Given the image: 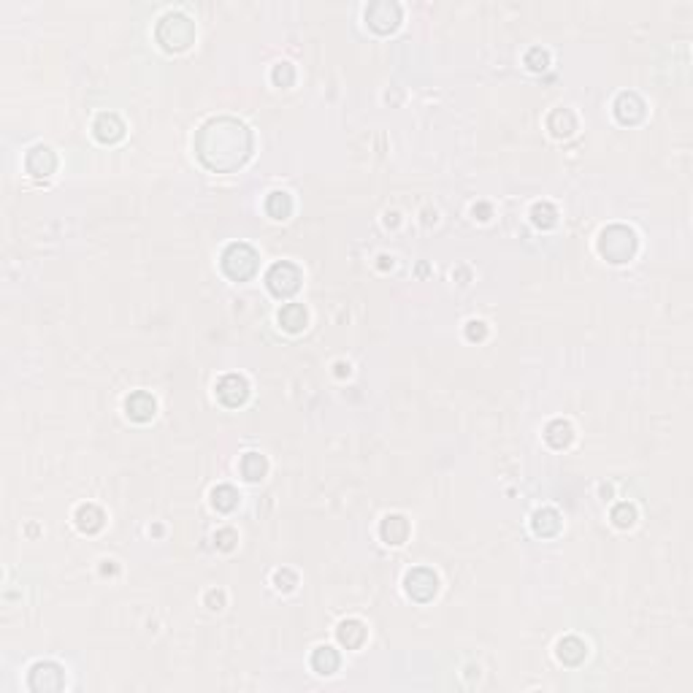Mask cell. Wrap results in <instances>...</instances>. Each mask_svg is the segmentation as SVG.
<instances>
[{
	"label": "cell",
	"instance_id": "obj_21",
	"mask_svg": "<svg viewBox=\"0 0 693 693\" xmlns=\"http://www.w3.org/2000/svg\"><path fill=\"white\" fill-rule=\"evenodd\" d=\"M472 328H469V336L472 339H479V336H485V328H482V322H469Z\"/></svg>",
	"mask_w": 693,
	"mask_h": 693
},
{
	"label": "cell",
	"instance_id": "obj_1",
	"mask_svg": "<svg viewBox=\"0 0 693 693\" xmlns=\"http://www.w3.org/2000/svg\"><path fill=\"white\" fill-rule=\"evenodd\" d=\"M217 149H222V152H219L214 171H230V168L241 166L252 149L250 130L236 120H212L209 125H204L201 135H198V155L206 166L212 163Z\"/></svg>",
	"mask_w": 693,
	"mask_h": 693
},
{
	"label": "cell",
	"instance_id": "obj_10",
	"mask_svg": "<svg viewBox=\"0 0 693 693\" xmlns=\"http://www.w3.org/2000/svg\"><path fill=\"white\" fill-rule=\"evenodd\" d=\"M406 534H409V525H406V520L401 518V515H393L382 525V536H385L388 544H401L406 539Z\"/></svg>",
	"mask_w": 693,
	"mask_h": 693
},
{
	"label": "cell",
	"instance_id": "obj_11",
	"mask_svg": "<svg viewBox=\"0 0 693 693\" xmlns=\"http://www.w3.org/2000/svg\"><path fill=\"white\" fill-rule=\"evenodd\" d=\"M311 666L320 672V674H333L339 669V652L333 648H320L311 658Z\"/></svg>",
	"mask_w": 693,
	"mask_h": 693
},
{
	"label": "cell",
	"instance_id": "obj_19",
	"mask_svg": "<svg viewBox=\"0 0 693 693\" xmlns=\"http://www.w3.org/2000/svg\"><path fill=\"white\" fill-rule=\"evenodd\" d=\"M534 222L536 225H542V228H550L553 222H556V212H553V206H547V204H542V206H534Z\"/></svg>",
	"mask_w": 693,
	"mask_h": 693
},
{
	"label": "cell",
	"instance_id": "obj_5",
	"mask_svg": "<svg viewBox=\"0 0 693 693\" xmlns=\"http://www.w3.org/2000/svg\"><path fill=\"white\" fill-rule=\"evenodd\" d=\"M217 395H219V401H222V404H228V406H239V404H244V401H247L250 388H247V382H244L241 377L230 374V377L219 380V385H217Z\"/></svg>",
	"mask_w": 693,
	"mask_h": 693
},
{
	"label": "cell",
	"instance_id": "obj_17",
	"mask_svg": "<svg viewBox=\"0 0 693 693\" xmlns=\"http://www.w3.org/2000/svg\"><path fill=\"white\" fill-rule=\"evenodd\" d=\"M547 441L553 444V447H563V444H569L571 441V428L566 426V423H553L550 428H547Z\"/></svg>",
	"mask_w": 693,
	"mask_h": 693
},
{
	"label": "cell",
	"instance_id": "obj_8",
	"mask_svg": "<svg viewBox=\"0 0 693 693\" xmlns=\"http://www.w3.org/2000/svg\"><path fill=\"white\" fill-rule=\"evenodd\" d=\"M279 322H282L285 331H293V333L301 331L303 325H306V309H303L301 303H287V306H282Z\"/></svg>",
	"mask_w": 693,
	"mask_h": 693
},
{
	"label": "cell",
	"instance_id": "obj_3",
	"mask_svg": "<svg viewBox=\"0 0 693 693\" xmlns=\"http://www.w3.org/2000/svg\"><path fill=\"white\" fill-rule=\"evenodd\" d=\"M192 22L187 19V16H182V14H168V16H163V22H160V28H157V38L160 43L166 46V49H184V46H190L192 41Z\"/></svg>",
	"mask_w": 693,
	"mask_h": 693
},
{
	"label": "cell",
	"instance_id": "obj_18",
	"mask_svg": "<svg viewBox=\"0 0 693 693\" xmlns=\"http://www.w3.org/2000/svg\"><path fill=\"white\" fill-rule=\"evenodd\" d=\"M212 496H214V507L217 509H222V512H228V509H233V507H236V490H233V487H228V485L217 487Z\"/></svg>",
	"mask_w": 693,
	"mask_h": 693
},
{
	"label": "cell",
	"instance_id": "obj_12",
	"mask_svg": "<svg viewBox=\"0 0 693 693\" xmlns=\"http://www.w3.org/2000/svg\"><path fill=\"white\" fill-rule=\"evenodd\" d=\"M339 639H342V645L346 648H358L363 639H366V628L358 623V620H346L339 626Z\"/></svg>",
	"mask_w": 693,
	"mask_h": 693
},
{
	"label": "cell",
	"instance_id": "obj_4",
	"mask_svg": "<svg viewBox=\"0 0 693 693\" xmlns=\"http://www.w3.org/2000/svg\"><path fill=\"white\" fill-rule=\"evenodd\" d=\"M298 282H301V274L293 263H276L271 271H268V287L271 293L276 296H290L298 290Z\"/></svg>",
	"mask_w": 693,
	"mask_h": 693
},
{
	"label": "cell",
	"instance_id": "obj_9",
	"mask_svg": "<svg viewBox=\"0 0 693 693\" xmlns=\"http://www.w3.org/2000/svg\"><path fill=\"white\" fill-rule=\"evenodd\" d=\"M95 135L100 141H117L122 138V122L114 117V114H103L98 122H95Z\"/></svg>",
	"mask_w": 693,
	"mask_h": 693
},
{
	"label": "cell",
	"instance_id": "obj_7",
	"mask_svg": "<svg viewBox=\"0 0 693 693\" xmlns=\"http://www.w3.org/2000/svg\"><path fill=\"white\" fill-rule=\"evenodd\" d=\"M128 415L133 420H138V423L152 420V415H155V398L149 393H144V390L133 393L128 398Z\"/></svg>",
	"mask_w": 693,
	"mask_h": 693
},
{
	"label": "cell",
	"instance_id": "obj_6",
	"mask_svg": "<svg viewBox=\"0 0 693 693\" xmlns=\"http://www.w3.org/2000/svg\"><path fill=\"white\" fill-rule=\"evenodd\" d=\"M406 591H409L415 599H420V602L431 599L433 593H436V574H431L428 569L412 571V574L406 577Z\"/></svg>",
	"mask_w": 693,
	"mask_h": 693
},
{
	"label": "cell",
	"instance_id": "obj_13",
	"mask_svg": "<svg viewBox=\"0 0 693 693\" xmlns=\"http://www.w3.org/2000/svg\"><path fill=\"white\" fill-rule=\"evenodd\" d=\"M265 209H268V214L274 217V219H285V217L290 214V209H293V201H290L287 192H271Z\"/></svg>",
	"mask_w": 693,
	"mask_h": 693
},
{
	"label": "cell",
	"instance_id": "obj_14",
	"mask_svg": "<svg viewBox=\"0 0 693 693\" xmlns=\"http://www.w3.org/2000/svg\"><path fill=\"white\" fill-rule=\"evenodd\" d=\"M585 645L580 642V639H574V637H569V639H563L561 645H558V655H561V661L566 663H580L582 658H585Z\"/></svg>",
	"mask_w": 693,
	"mask_h": 693
},
{
	"label": "cell",
	"instance_id": "obj_20",
	"mask_svg": "<svg viewBox=\"0 0 693 693\" xmlns=\"http://www.w3.org/2000/svg\"><path fill=\"white\" fill-rule=\"evenodd\" d=\"M612 520L620 525V528H626V525H631L634 522V507H628V504H620L615 512H612Z\"/></svg>",
	"mask_w": 693,
	"mask_h": 693
},
{
	"label": "cell",
	"instance_id": "obj_2",
	"mask_svg": "<svg viewBox=\"0 0 693 693\" xmlns=\"http://www.w3.org/2000/svg\"><path fill=\"white\" fill-rule=\"evenodd\" d=\"M222 268L230 279H250L258 271V252L247 244H230L222 255Z\"/></svg>",
	"mask_w": 693,
	"mask_h": 693
},
{
	"label": "cell",
	"instance_id": "obj_16",
	"mask_svg": "<svg viewBox=\"0 0 693 693\" xmlns=\"http://www.w3.org/2000/svg\"><path fill=\"white\" fill-rule=\"evenodd\" d=\"M241 472H244L247 479H252V482H255V479H260L263 472H265V461L260 458L258 452H250V455L241 461Z\"/></svg>",
	"mask_w": 693,
	"mask_h": 693
},
{
	"label": "cell",
	"instance_id": "obj_15",
	"mask_svg": "<svg viewBox=\"0 0 693 693\" xmlns=\"http://www.w3.org/2000/svg\"><path fill=\"white\" fill-rule=\"evenodd\" d=\"M76 520H79V528H82V531H98V528L103 525V515H100L95 507H82L79 515H76Z\"/></svg>",
	"mask_w": 693,
	"mask_h": 693
}]
</instances>
